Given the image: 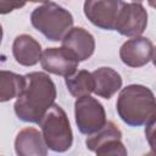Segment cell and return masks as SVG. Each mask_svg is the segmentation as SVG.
Instances as JSON below:
<instances>
[{
  "label": "cell",
  "mask_w": 156,
  "mask_h": 156,
  "mask_svg": "<svg viewBox=\"0 0 156 156\" xmlns=\"http://www.w3.org/2000/svg\"><path fill=\"white\" fill-rule=\"evenodd\" d=\"M26 84L13 105L16 116L28 123L41 121L56 99V87L49 74L30 72L26 76Z\"/></svg>",
  "instance_id": "cell-1"
},
{
  "label": "cell",
  "mask_w": 156,
  "mask_h": 156,
  "mask_svg": "<svg viewBox=\"0 0 156 156\" xmlns=\"http://www.w3.org/2000/svg\"><path fill=\"white\" fill-rule=\"evenodd\" d=\"M117 113L130 127H140L155 119L156 102L151 89L141 84H130L123 88L118 95Z\"/></svg>",
  "instance_id": "cell-2"
},
{
  "label": "cell",
  "mask_w": 156,
  "mask_h": 156,
  "mask_svg": "<svg viewBox=\"0 0 156 156\" xmlns=\"http://www.w3.org/2000/svg\"><path fill=\"white\" fill-rule=\"evenodd\" d=\"M32 26L51 41H60L73 26V16L65 7L55 2H45L33 10Z\"/></svg>",
  "instance_id": "cell-3"
},
{
  "label": "cell",
  "mask_w": 156,
  "mask_h": 156,
  "mask_svg": "<svg viewBox=\"0 0 156 156\" xmlns=\"http://www.w3.org/2000/svg\"><path fill=\"white\" fill-rule=\"evenodd\" d=\"M43 139L48 149L55 152H65L71 149L73 133L65 110L54 104L39 122Z\"/></svg>",
  "instance_id": "cell-4"
},
{
  "label": "cell",
  "mask_w": 156,
  "mask_h": 156,
  "mask_svg": "<svg viewBox=\"0 0 156 156\" xmlns=\"http://www.w3.org/2000/svg\"><path fill=\"white\" fill-rule=\"evenodd\" d=\"M74 118L79 132L85 135L94 134L107 122L104 106L90 95L77 98L74 102Z\"/></svg>",
  "instance_id": "cell-5"
},
{
  "label": "cell",
  "mask_w": 156,
  "mask_h": 156,
  "mask_svg": "<svg viewBox=\"0 0 156 156\" xmlns=\"http://www.w3.org/2000/svg\"><path fill=\"white\" fill-rule=\"evenodd\" d=\"M122 139V132L113 122H106L102 128H100L94 134L88 135L85 139V145L90 151L99 155H127V149L124 147Z\"/></svg>",
  "instance_id": "cell-6"
},
{
  "label": "cell",
  "mask_w": 156,
  "mask_h": 156,
  "mask_svg": "<svg viewBox=\"0 0 156 156\" xmlns=\"http://www.w3.org/2000/svg\"><path fill=\"white\" fill-rule=\"evenodd\" d=\"M123 0H85L84 15L96 27L113 30Z\"/></svg>",
  "instance_id": "cell-7"
},
{
  "label": "cell",
  "mask_w": 156,
  "mask_h": 156,
  "mask_svg": "<svg viewBox=\"0 0 156 156\" xmlns=\"http://www.w3.org/2000/svg\"><path fill=\"white\" fill-rule=\"evenodd\" d=\"M147 26V12L140 2H124L116 24L115 29L124 37H139L144 33Z\"/></svg>",
  "instance_id": "cell-8"
},
{
  "label": "cell",
  "mask_w": 156,
  "mask_h": 156,
  "mask_svg": "<svg viewBox=\"0 0 156 156\" xmlns=\"http://www.w3.org/2000/svg\"><path fill=\"white\" fill-rule=\"evenodd\" d=\"M40 65L44 71L67 77L78 68L79 60L66 48H48L41 52Z\"/></svg>",
  "instance_id": "cell-9"
},
{
  "label": "cell",
  "mask_w": 156,
  "mask_h": 156,
  "mask_svg": "<svg viewBox=\"0 0 156 156\" xmlns=\"http://www.w3.org/2000/svg\"><path fill=\"white\" fill-rule=\"evenodd\" d=\"M119 57L122 62L129 67H143L154 58V44L147 38L140 35L134 37L122 44Z\"/></svg>",
  "instance_id": "cell-10"
},
{
  "label": "cell",
  "mask_w": 156,
  "mask_h": 156,
  "mask_svg": "<svg viewBox=\"0 0 156 156\" xmlns=\"http://www.w3.org/2000/svg\"><path fill=\"white\" fill-rule=\"evenodd\" d=\"M62 46L68 49L78 60H88L95 50V39L94 37L82 27L71 28L61 39Z\"/></svg>",
  "instance_id": "cell-11"
},
{
  "label": "cell",
  "mask_w": 156,
  "mask_h": 156,
  "mask_svg": "<svg viewBox=\"0 0 156 156\" xmlns=\"http://www.w3.org/2000/svg\"><path fill=\"white\" fill-rule=\"evenodd\" d=\"M15 151L20 156H45L48 146L41 133L32 127L18 132L15 139Z\"/></svg>",
  "instance_id": "cell-12"
},
{
  "label": "cell",
  "mask_w": 156,
  "mask_h": 156,
  "mask_svg": "<svg viewBox=\"0 0 156 156\" xmlns=\"http://www.w3.org/2000/svg\"><path fill=\"white\" fill-rule=\"evenodd\" d=\"M12 54L17 63L29 67L40 61L41 46L29 34H20L15 38L12 44Z\"/></svg>",
  "instance_id": "cell-13"
},
{
  "label": "cell",
  "mask_w": 156,
  "mask_h": 156,
  "mask_svg": "<svg viewBox=\"0 0 156 156\" xmlns=\"http://www.w3.org/2000/svg\"><path fill=\"white\" fill-rule=\"evenodd\" d=\"M91 76L94 82L93 93L100 98L108 100L122 88V78L113 68L100 67L91 72Z\"/></svg>",
  "instance_id": "cell-14"
},
{
  "label": "cell",
  "mask_w": 156,
  "mask_h": 156,
  "mask_svg": "<svg viewBox=\"0 0 156 156\" xmlns=\"http://www.w3.org/2000/svg\"><path fill=\"white\" fill-rule=\"evenodd\" d=\"M26 84V77L11 71L0 69V102L17 98Z\"/></svg>",
  "instance_id": "cell-15"
},
{
  "label": "cell",
  "mask_w": 156,
  "mask_h": 156,
  "mask_svg": "<svg viewBox=\"0 0 156 156\" xmlns=\"http://www.w3.org/2000/svg\"><path fill=\"white\" fill-rule=\"evenodd\" d=\"M65 82L68 91L74 98L90 95V93H93V88H94L93 76L90 72L85 69L76 71L74 73L65 77Z\"/></svg>",
  "instance_id": "cell-16"
},
{
  "label": "cell",
  "mask_w": 156,
  "mask_h": 156,
  "mask_svg": "<svg viewBox=\"0 0 156 156\" xmlns=\"http://www.w3.org/2000/svg\"><path fill=\"white\" fill-rule=\"evenodd\" d=\"M28 0H0V15H6L13 10L21 9Z\"/></svg>",
  "instance_id": "cell-17"
},
{
  "label": "cell",
  "mask_w": 156,
  "mask_h": 156,
  "mask_svg": "<svg viewBox=\"0 0 156 156\" xmlns=\"http://www.w3.org/2000/svg\"><path fill=\"white\" fill-rule=\"evenodd\" d=\"M28 1H32V2H49L50 0H28Z\"/></svg>",
  "instance_id": "cell-18"
},
{
  "label": "cell",
  "mask_w": 156,
  "mask_h": 156,
  "mask_svg": "<svg viewBox=\"0 0 156 156\" xmlns=\"http://www.w3.org/2000/svg\"><path fill=\"white\" fill-rule=\"evenodd\" d=\"M1 40H2V27L0 24V44H1Z\"/></svg>",
  "instance_id": "cell-19"
},
{
  "label": "cell",
  "mask_w": 156,
  "mask_h": 156,
  "mask_svg": "<svg viewBox=\"0 0 156 156\" xmlns=\"http://www.w3.org/2000/svg\"><path fill=\"white\" fill-rule=\"evenodd\" d=\"M132 1H133V2H141L143 0H132Z\"/></svg>",
  "instance_id": "cell-20"
}]
</instances>
